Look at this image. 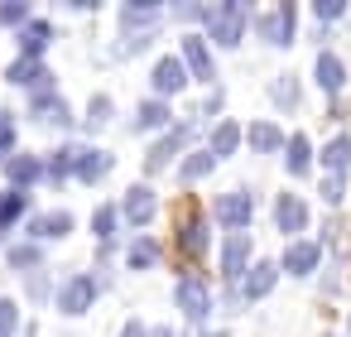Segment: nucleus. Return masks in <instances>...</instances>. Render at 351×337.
Returning <instances> with one entry per match:
<instances>
[{
    "label": "nucleus",
    "mask_w": 351,
    "mask_h": 337,
    "mask_svg": "<svg viewBox=\"0 0 351 337\" xmlns=\"http://www.w3.org/2000/svg\"><path fill=\"white\" fill-rule=\"evenodd\" d=\"M15 323V303H5V299H0V332H5Z\"/></svg>",
    "instance_id": "obj_36"
},
{
    "label": "nucleus",
    "mask_w": 351,
    "mask_h": 337,
    "mask_svg": "<svg viewBox=\"0 0 351 337\" xmlns=\"http://www.w3.org/2000/svg\"><path fill=\"white\" fill-rule=\"evenodd\" d=\"M20 207H25V193H5V198H0V226H5Z\"/></svg>",
    "instance_id": "obj_29"
},
{
    "label": "nucleus",
    "mask_w": 351,
    "mask_h": 337,
    "mask_svg": "<svg viewBox=\"0 0 351 337\" xmlns=\"http://www.w3.org/2000/svg\"><path fill=\"white\" fill-rule=\"evenodd\" d=\"M49 44V25H34V30H25V54H39Z\"/></svg>",
    "instance_id": "obj_28"
},
{
    "label": "nucleus",
    "mask_w": 351,
    "mask_h": 337,
    "mask_svg": "<svg viewBox=\"0 0 351 337\" xmlns=\"http://www.w3.org/2000/svg\"><path fill=\"white\" fill-rule=\"evenodd\" d=\"M106 121H111V102H106V97H97V102H92V116H87V126L97 130V126H106Z\"/></svg>",
    "instance_id": "obj_30"
},
{
    "label": "nucleus",
    "mask_w": 351,
    "mask_h": 337,
    "mask_svg": "<svg viewBox=\"0 0 351 337\" xmlns=\"http://www.w3.org/2000/svg\"><path fill=\"white\" fill-rule=\"evenodd\" d=\"M274 222H279V231H303V226H308V207H303V198L284 193V198L274 202Z\"/></svg>",
    "instance_id": "obj_4"
},
{
    "label": "nucleus",
    "mask_w": 351,
    "mask_h": 337,
    "mask_svg": "<svg viewBox=\"0 0 351 337\" xmlns=\"http://www.w3.org/2000/svg\"><path fill=\"white\" fill-rule=\"evenodd\" d=\"M274 102H279V106H293V102H298V82H293V78H279V82H274Z\"/></svg>",
    "instance_id": "obj_27"
},
{
    "label": "nucleus",
    "mask_w": 351,
    "mask_h": 337,
    "mask_svg": "<svg viewBox=\"0 0 351 337\" xmlns=\"http://www.w3.org/2000/svg\"><path fill=\"white\" fill-rule=\"evenodd\" d=\"M121 337H145V323H125V332Z\"/></svg>",
    "instance_id": "obj_38"
},
{
    "label": "nucleus",
    "mask_w": 351,
    "mask_h": 337,
    "mask_svg": "<svg viewBox=\"0 0 351 337\" xmlns=\"http://www.w3.org/2000/svg\"><path fill=\"white\" fill-rule=\"evenodd\" d=\"M125 217H130L135 226H145V222L154 217V193H149V188H130V198H125Z\"/></svg>",
    "instance_id": "obj_10"
},
{
    "label": "nucleus",
    "mask_w": 351,
    "mask_h": 337,
    "mask_svg": "<svg viewBox=\"0 0 351 337\" xmlns=\"http://www.w3.org/2000/svg\"><path fill=\"white\" fill-rule=\"evenodd\" d=\"M183 58H188V68H193L202 82H212V58H207L202 39H183Z\"/></svg>",
    "instance_id": "obj_13"
},
{
    "label": "nucleus",
    "mask_w": 351,
    "mask_h": 337,
    "mask_svg": "<svg viewBox=\"0 0 351 337\" xmlns=\"http://www.w3.org/2000/svg\"><path fill=\"white\" fill-rule=\"evenodd\" d=\"M183 82H188V73H183L178 58H164V63L154 68V87H159V92H178Z\"/></svg>",
    "instance_id": "obj_11"
},
{
    "label": "nucleus",
    "mask_w": 351,
    "mask_h": 337,
    "mask_svg": "<svg viewBox=\"0 0 351 337\" xmlns=\"http://www.w3.org/2000/svg\"><path fill=\"white\" fill-rule=\"evenodd\" d=\"M346 5H341V0H322V5H317V20H337Z\"/></svg>",
    "instance_id": "obj_35"
},
{
    "label": "nucleus",
    "mask_w": 351,
    "mask_h": 337,
    "mask_svg": "<svg viewBox=\"0 0 351 337\" xmlns=\"http://www.w3.org/2000/svg\"><path fill=\"white\" fill-rule=\"evenodd\" d=\"M159 126H169V106L164 102H145L140 106V130H159Z\"/></svg>",
    "instance_id": "obj_19"
},
{
    "label": "nucleus",
    "mask_w": 351,
    "mask_h": 337,
    "mask_svg": "<svg viewBox=\"0 0 351 337\" xmlns=\"http://www.w3.org/2000/svg\"><path fill=\"white\" fill-rule=\"evenodd\" d=\"M250 145H255L260 154H269V150H279V130H274L269 121H260V126H250Z\"/></svg>",
    "instance_id": "obj_20"
},
{
    "label": "nucleus",
    "mask_w": 351,
    "mask_h": 337,
    "mask_svg": "<svg viewBox=\"0 0 351 337\" xmlns=\"http://www.w3.org/2000/svg\"><path fill=\"white\" fill-rule=\"evenodd\" d=\"M217 217H221V226L241 231V226L250 222V193H226V198L217 202Z\"/></svg>",
    "instance_id": "obj_3"
},
{
    "label": "nucleus",
    "mask_w": 351,
    "mask_h": 337,
    "mask_svg": "<svg viewBox=\"0 0 351 337\" xmlns=\"http://www.w3.org/2000/svg\"><path fill=\"white\" fill-rule=\"evenodd\" d=\"M308 154H313V150H308V140H303V135H293V140H289V174H308V164H313Z\"/></svg>",
    "instance_id": "obj_21"
},
{
    "label": "nucleus",
    "mask_w": 351,
    "mask_h": 337,
    "mask_svg": "<svg viewBox=\"0 0 351 337\" xmlns=\"http://www.w3.org/2000/svg\"><path fill=\"white\" fill-rule=\"evenodd\" d=\"M241 30H245V5H226V10H217L212 15V34H217V44H241Z\"/></svg>",
    "instance_id": "obj_1"
},
{
    "label": "nucleus",
    "mask_w": 351,
    "mask_h": 337,
    "mask_svg": "<svg viewBox=\"0 0 351 337\" xmlns=\"http://www.w3.org/2000/svg\"><path fill=\"white\" fill-rule=\"evenodd\" d=\"M34 111H39V121H49V126H53V121H63V116H68V106H63V102H58V97H44V102H39V106H34Z\"/></svg>",
    "instance_id": "obj_26"
},
{
    "label": "nucleus",
    "mask_w": 351,
    "mask_h": 337,
    "mask_svg": "<svg viewBox=\"0 0 351 337\" xmlns=\"http://www.w3.org/2000/svg\"><path fill=\"white\" fill-rule=\"evenodd\" d=\"M111 169V154H97V150H82V159H77V174L87 178V183H97L101 174Z\"/></svg>",
    "instance_id": "obj_15"
},
{
    "label": "nucleus",
    "mask_w": 351,
    "mask_h": 337,
    "mask_svg": "<svg viewBox=\"0 0 351 337\" xmlns=\"http://www.w3.org/2000/svg\"><path fill=\"white\" fill-rule=\"evenodd\" d=\"M178 246H183L188 255H202V251H207V226H202V222H188V226L178 231Z\"/></svg>",
    "instance_id": "obj_17"
},
{
    "label": "nucleus",
    "mask_w": 351,
    "mask_h": 337,
    "mask_svg": "<svg viewBox=\"0 0 351 337\" xmlns=\"http://www.w3.org/2000/svg\"><path fill=\"white\" fill-rule=\"evenodd\" d=\"M178 308H183L188 318H207V313H212L207 284H202V279H183V284H178Z\"/></svg>",
    "instance_id": "obj_2"
},
{
    "label": "nucleus",
    "mask_w": 351,
    "mask_h": 337,
    "mask_svg": "<svg viewBox=\"0 0 351 337\" xmlns=\"http://www.w3.org/2000/svg\"><path fill=\"white\" fill-rule=\"evenodd\" d=\"M212 164H217V154H212V150H197V154H193V159L183 164V178L193 183V178H202V174H207Z\"/></svg>",
    "instance_id": "obj_23"
},
{
    "label": "nucleus",
    "mask_w": 351,
    "mask_h": 337,
    "mask_svg": "<svg viewBox=\"0 0 351 337\" xmlns=\"http://www.w3.org/2000/svg\"><path fill=\"white\" fill-rule=\"evenodd\" d=\"M313 73H317V87H322V92H341V87H346V68H341L337 54H317Z\"/></svg>",
    "instance_id": "obj_5"
},
{
    "label": "nucleus",
    "mask_w": 351,
    "mask_h": 337,
    "mask_svg": "<svg viewBox=\"0 0 351 337\" xmlns=\"http://www.w3.org/2000/svg\"><path fill=\"white\" fill-rule=\"evenodd\" d=\"M10 174L25 183V178H34V174H39V164H34V159H15V164H10Z\"/></svg>",
    "instance_id": "obj_34"
},
{
    "label": "nucleus",
    "mask_w": 351,
    "mask_h": 337,
    "mask_svg": "<svg viewBox=\"0 0 351 337\" xmlns=\"http://www.w3.org/2000/svg\"><path fill=\"white\" fill-rule=\"evenodd\" d=\"M274 275H279V265H265V260H260V265H250V275H245V289H241V294H245V299H265V294L274 289Z\"/></svg>",
    "instance_id": "obj_9"
},
{
    "label": "nucleus",
    "mask_w": 351,
    "mask_h": 337,
    "mask_svg": "<svg viewBox=\"0 0 351 337\" xmlns=\"http://www.w3.org/2000/svg\"><path fill=\"white\" fill-rule=\"evenodd\" d=\"M111 226H116V212H111V207H101V212H97V236H101V241H111Z\"/></svg>",
    "instance_id": "obj_33"
},
{
    "label": "nucleus",
    "mask_w": 351,
    "mask_h": 337,
    "mask_svg": "<svg viewBox=\"0 0 351 337\" xmlns=\"http://www.w3.org/2000/svg\"><path fill=\"white\" fill-rule=\"evenodd\" d=\"M0 20H5V25H15V20H25V5H5V10H0Z\"/></svg>",
    "instance_id": "obj_37"
},
{
    "label": "nucleus",
    "mask_w": 351,
    "mask_h": 337,
    "mask_svg": "<svg viewBox=\"0 0 351 337\" xmlns=\"http://www.w3.org/2000/svg\"><path fill=\"white\" fill-rule=\"evenodd\" d=\"M178 145H183V130H173V135H164V140H159V145L149 150V164H145V169H149V174H154V169H164V164H169V154H173Z\"/></svg>",
    "instance_id": "obj_16"
},
{
    "label": "nucleus",
    "mask_w": 351,
    "mask_h": 337,
    "mask_svg": "<svg viewBox=\"0 0 351 337\" xmlns=\"http://www.w3.org/2000/svg\"><path fill=\"white\" fill-rule=\"evenodd\" d=\"M34 231H39V236H63V231H73V217H68V212H49V217L34 222Z\"/></svg>",
    "instance_id": "obj_22"
},
{
    "label": "nucleus",
    "mask_w": 351,
    "mask_h": 337,
    "mask_svg": "<svg viewBox=\"0 0 351 337\" xmlns=\"http://www.w3.org/2000/svg\"><path fill=\"white\" fill-rule=\"evenodd\" d=\"M260 34L269 44H289L293 39V5H284L279 15H260Z\"/></svg>",
    "instance_id": "obj_6"
},
{
    "label": "nucleus",
    "mask_w": 351,
    "mask_h": 337,
    "mask_svg": "<svg viewBox=\"0 0 351 337\" xmlns=\"http://www.w3.org/2000/svg\"><path fill=\"white\" fill-rule=\"evenodd\" d=\"M154 260H159V246H154V241H135V246H130V265H135V270H145V265H154Z\"/></svg>",
    "instance_id": "obj_25"
},
{
    "label": "nucleus",
    "mask_w": 351,
    "mask_h": 337,
    "mask_svg": "<svg viewBox=\"0 0 351 337\" xmlns=\"http://www.w3.org/2000/svg\"><path fill=\"white\" fill-rule=\"evenodd\" d=\"M10 82H39V87H44L49 73H44L39 63H15V68H10Z\"/></svg>",
    "instance_id": "obj_24"
},
{
    "label": "nucleus",
    "mask_w": 351,
    "mask_h": 337,
    "mask_svg": "<svg viewBox=\"0 0 351 337\" xmlns=\"http://www.w3.org/2000/svg\"><path fill=\"white\" fill-rule=\"evenodd\" d=\"M92 294H97L92 279H73V284H63V308H68V313H82V308L92 303Z\"/></svg>",
    "instance_id": "obj_12"
},
{
    "label": "nucleus",
    "mask_w": 351,
    "mask_h": 337,
    "mask_svg": "<svg viewBox=\"0 0 351 337\" xmlns=\"http://www.w3.org/2000/svg\"><path fill=\"white\" fill-rule=\"evenodd\" d=\"M10 265H20V270H25V265H39V251H34V246H15V251H10Z\"/></svg>",
    "instance_id": "obj_31"
},
{
    "label": "nucleus",
    "mask_w": 351,
    "mask_h": 337,
    "mask_svg": "<svg viewBox=\"0 0 351 337\" xmlns=\"http://www.w3.org/2000/svg\"><path fill=\"white\" fill-rule=\"evenodd\" d=\"M236 145H241V126H231V121H226V126H217V135H212V154L221 159V154H231Z\"/></svg>",
    "instance_id": "obj_18"
},
{
    "label": "nucleus",
    "mask_w": 351,
    "mask_h": 337,
    "mask_svg": "<svg viewBox=\"0 0 351 337\" xmlns=\"http://www.w3.org/2000/svg\"><path fill=\"white\" fill-rule=\"evenodd\" d=\"M317 260H322V251H317L313 241H298V246H289L284 270H289V275H313V270H317Z\"/></svg>",
    "instance_id": "obj_7"
},
{
    "label": "nucleus",
    "mask_w": 351,
    "mask_h": 337,
    "mask_svg": "<svg viewBox=\"0 0 351 337\" xmlns=\"http://www.w3.org/2000/svg\"><path fill=\"white\" fill-rule=\"evenodd\" d=\"M322 198L327 202H341V174H327L322 178Z\"/></svg>",
    "instance_id": "obj_32"
},
{
    "label": "nucleus",
    "mask_w": 351,
    "mask_h": 337,
    "mask_svg": "<svg viewBox=\"0 0 351 337\" xmlns=\"http://www.w3.org/2000/svg\"><path fill=\"white\" fill-rule=\"evenodd\" d=\"M245 260H250V236H241V231H236V236L226 241V251H221V270L236 279V275L245 270Z\"/></svg>",
    "instance_id": "obj_8"
},
{
    "label": "nucleus",
    "mask_w": 351,
    "mask_h": 337,
    "mask_svg": "<svg viewBox=\"0 0 351 337\" xmlns=\"http://www.w3.org/2000/svg\"><path fill=\"white\" fill-rule=\"evenodd\" d=\"M322 164H327L332 174H341V169L351 164V135H337V140H327V150H322Z\"/></svg>",
    "instance_id": "obj_14"
}]
</instances>
